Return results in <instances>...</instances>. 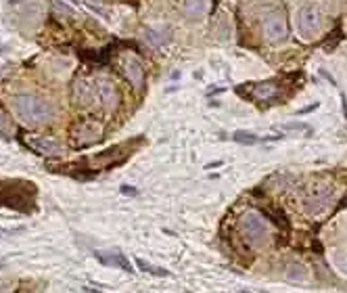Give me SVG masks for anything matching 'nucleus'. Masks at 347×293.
Returning <instances> with one entry per match:
<instances>
[{
	"label": "nucleus",
	"mask_w": 347,
	"mask_h": 293,
	"mask_svg": "<svg viewBox=\"0 0 347 293\" xmlns=\"http://www.w3.org/2000/svg\"><path fill=\"white\" fill-rule=\"evenodd\" d=\"M11 105H13L15 115L25 126H40L55 115L53 103L42 96H33V94H15L11 99Z\"/></svg>",
	"instance_id": "f257e3e1"
},
{
	"label": "nucleus",
	"mask_w": 347,
	"mask_h": 293,
	"mask_svg": "<svg viewBox=\"0 0 347 293\" xmlns=\"http://www.w3.org/2000/svg\"><path fill=\"white\" fill-rule=\"evenodd\" d=\"M36 186L29 180H0V205L17 212H31Z\"/></svg>",
	"instance_id": "f03ea898"
},
{
	"label": "nucleus",
	"mask_w": 347,
	"mask_h": 293,
	"mask_svg": "<svg viewBox=\"0 0 347 293\" xmlns=\"http://www.w3.org/2000/svg\"><path fill=\"white\" fill-rule=\"evenodd\" d=\"M238 231L242 235V239L251 245H259V243H266L268 239V224L262 216L257 214H245L238 220Z\"/></svg>",
	"instance_id": "7ed1b4c3"
},
{
	"label": "nucleus",
	"mask_w": 347,
	"mask_h": 293,
	"mask_svg": "<svg viewBox=\"0 0 347 293\" xmlns=\"http://www.w3.org/2000/svg\"><path fill=\"white\" fill-rule=\"evenodd\" d=\"M322 29V13L314 5H305L297 13V31L303 40L316 38Z\"/></svg>",
	"instance_id": "20e7f679"
},
{
	"label": "nucleus",
	"mask_w": 347,
	"mask_h": 293,
	"mask_svg": "<svg viewBox=\"0 0 347 293\" xmlns=\"http://www.w3.org/2000/svg\"><path fill=\"white\" fill-rule=\"evenodd\" d=\"M333 199V188L326 186V184H314L311 188H307V193L303 197V205H305V212L316 216L320 212H324L328 208V203Z\"/></svg>",
	"instance_id": "39448f33"
},
{
	"label": "nucleus",
	"mask_w": 347,
	"mask_h": 293,
	"mask_svg": "<svg viewBox=\"0 0 347 293\" xmlns=\"http://www.w3.org/2000/svg\"><path fill=\"white\" fill-rule=\"evenodd\" d=\"M262 29H264V36L268 42L272 44H279V42H285L287 36H289V29H287V21L285 17L279 15V13H268L262 21Z\"/></svg>",
	"instance_id": "423d86ee"
},
{
	"label": "nucleus",
	"mask_w": 347,
	"mask_h": 293,
	"mask_svg": "<svg viewBox=\"0 0 347 293\" xmlns=\"http://www.w3.org/2000/svg\"><path fill=\"white\" fill-rule=\"evenodd\" d=\"M94 99L100 103L105 109H113L115 105H117V90H115V86H113V82H109V80H105V78H98V80H94Z\"/></svg>",
	"instance_id": "0eeeda50"
},
{
	"label": "nucleus",
	"mask_w": 347,
	"mask_h": 293,
	"mask_svg": "<svg viewBox=\"0 0 347 293\" xmlns=\"http://www.w3.org/2000/svg\"><path fill=\"white\" fill-rule=\"evenodd\" d=\"M121 65H124V72H126L128 80L136 86V88H141L143 82H145V67H143L141 59L134 57V55H128V57H124Z\"/></svg>",
	"instance_id": "6e6552de"
},
{
	"label": "nucleus",
	"mask_w": 347,
	"mask_h": 293,
	"mask_svg": "<svg viewBox=\"0 0 347 293\" xmlns=\"http://www.w3.org/2000/svg\"><path fill=\"white\" fill-rule=\"evenodd\" d=\"M74 101L76 105L80 107H88L96 101L94 99V82H86V80H80L74 84Z\"/></svg>",
	"instance_id": "1a4fd4ad"
},
{
	"label": "nucleus",
	"mask_w": 347,
	"mask_h": 293,
	"mask_svg": "<svg viewBox=\"0 0 347 293\" xmlns=\"http://www.w3.org/2000/svg\"><path fill=\"white\" fill-rule=\"evenodd\" d=\"M74 139H76L74 141L76 147H88L100 139V126L98 124H84L76 130Z\"/></svg>",
	"instance_id": "9d476101"
},
{
	"label": "nucleus",
	"mask_w": 347,
	"mask_h": 293,
	"mask_svg": "<svg viewBox=\"0 0 347 293\" xmlns=\"http://www.w3.org/2000/svg\"><path fill=\"white\" fill-rule=\"evenodd\" d=\"M143 38H145L151 46L159 48V46H165V44L171 42V29L165 27V25H163V27H145Z\"/></svg>",
	"instance_id": "9b49d317"
},
{
	"label": "nucleus",
	"mask_w": 347,
	"mask_h": 293,
	"mask_svg": "<svg viewBox=\"0 0 347 293\" xmlns=\"http://www.w3.org/2000/svg\"><path fill=\"white\" fill-rule=\"evenodd\" d=\"M182 11L190 21H199L210 11V0H184Z\"/></svg>",
	"instance_id": "f8f14e48"
},
{
	"label": "nucleus",
	"mask_w": 347,
	"mask_h": 293,
	"mask_svg": "<svg viewBox=\"0 0 347 293\" xmlns=\"http://www.w3.org/2000/svg\"><path fill=\"white\" fill-rule=\"evenodd\" d=\"M94 255L98 257V260L102 262V264H109V266H117V268H121V270H132V266H130V262L126 260L121 253H100V251H94Z\"/></svg>",
	"instance_id": "ddd939ff"
},
{
	"label": "nucleus",
	"mask_w": 347,
	"mask_h": 293,
	"mask_svg": "<svg viewBox=\"0 0 347 293\" xmlns=\"http://www.w3.org/2000/svg\"><path fill=\"white\" fill-rule=\"evenodd\" d=\"M29 145L38 153H48V155L61 153V145L57 141H50V139H33V141H29Z\"/></svg>",
	"instance_id": "4468645a"
},
{
	"label": "nucleus",
	"mask_w": 347,
	"mask_h": 293,
	"mask_svg": "<svg viewBox=\"0 0 347 293\" xmlns=\"http://www.w3.org/2000/svg\"><path fill=\"white\" fill-rule=\"evenodd\" d=\"M232 139L236 141V143H240V145H257L259 141V136H255V134H251V132H234V136Z\"/></svg>",
	"instance_id": "2eb2a0df"
},
{
	"label": "nucleus",
	"mask_w": 347,
	"mask_h": 293,
	"mask_svg": "<svg viewBox=\"0 0 347 293\" xmlns=\"http://www.w3.org/2000/svg\"><path fill=\"white\" fill-rule=\"evenodd\" d=\"M274 92H276V88L272 84H257L255 88H253V94L257 96V99H270V96H274Z\"/></svg>",
	"instance_id": "dca6fc26"
},
{
	"label": "nucleus",
	"mask_w": 347,
	"mask_h": 293,
	"mask_svg": "<svg viewBox=\"0 0 347 293\" xmlns=\"http://www.w3.org/2000/svg\"><path fill=\"white\" fill-rule=\"evenodd\" d=\"M138 266H141V270H145V272L155 274V277H169V272H167V270L157 268V266H151V264H149V262H145V260H138Z\"/></svg>",
	"instance_id": "f3484780"
},
{
	"label": "nucleus",
	"mask_w": 347,
	"mask_h": 293,
	"mask_svg": "<svg viewBox=\"0 0 347 293\" xmlns=\"http://www.w3.org/2000/svg\"><path fill=\"white\" fill-rule=\"evenodd\" d=\"M13 132V122H11V117L0 109V134L3 136H9Z\"/></svg>",
	"instance_id": "a211bd4d"
},
{
	"label": "nucleus",
	"mask_w": 347,
	"mask_h": 293,
	"mask_svg": "<svg viewBox=\"0 0 347 293\" xmlns=\"http://www.w3.org/2000/svg\"><path fill=\"white\" fill-rule=\"evenodd\" d=\"M53 5H55V9H57L59 13H63V15H74V9L67 7L65 3H61V0H53Z\"/></svg>",
	"instance_id": "6ab92c4d"
},
{
	"label": "nucleus",
	"mask_w": 347,
	"mask_h": 293,
	"mask_svg": "<svg viewBox=\"0 0 347 293\" xmlns=\"http://www.w3.org/2000/svg\"><path fill=\"white\" fill-rule=\"evenodd\" d=\"M285 128H291V130H309L305 124H297V122H291V124H287Z\"/></svg>",
	"instance_id": "aec40b11"
},
{
	"label": "nucleus",
	"mask_w": 347,
	"mask_h": 293,
	"mask_svg": "<svg viewBox=\"0 0 347 293\" xmlns=\"http://www.w3.org/2000/svg\"><path fill=\"white\" fill-rule=\"evenodd\" d=\"M121 191H124V193H130V195H134V193H136L134 188H128V186H124V188H121Z\"/></svg>",
	"instance_id": "412c9836"
},
{
	"label": "nucleus",
	"mask_w": 347,
	"mask_h": 293,
	"mask_svg": "<svg viewBox=\"0 0 347 293\" xmlns=\"http://www.w3.org/2000/svg\"><path fill=\"white\" fill-rule=\"evenodd\" d=\"M9 3H21V0H9Z\"/></svg>",
	"instance_id": "4be33fe9"
}]
</instances>
